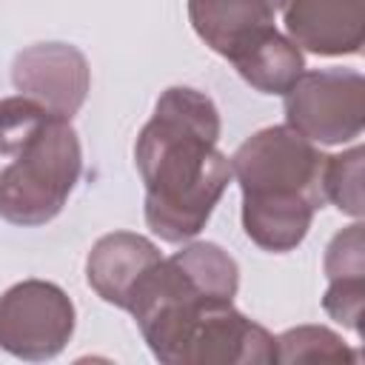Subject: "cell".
I'll use <instances>...</instances> for the list:
<instances>
[{
  "label": "cell",
  "mask_w": 365,
  "mask_h": 365,
  "mask_svg": "<svg viewBox=\"0 0 365 365\" xmlns=\"http://www.w3.org/2000/svg\"><path fill=\"white\" fill-rule=\"evenodd\" d=\"M220 111L188 86L160 94L151 120L134 143L145 185V222L163 242L197 237L231 182V160L217 148Z\"/></svg>",
  "instance_id": "cell-1"
},
{
  "label": "cell",
  "mask_w": 365,
  "mask_h": 365,
  "mask_svg": "<svg viewBox=\"0 0 365 365\" xmlns=\"http://www.w3.org/2000/svg\"><path fill=\"white\" fill-rule=\"evenodd\" d=\"M322 168L325 154L291 125L262 128L234 151L242 228L254 245L285 254L305 240L314 214L325 205Z\"/></svg>",
  "instance_id": "cell-2"
},
{
  "label": "cell",
  "mask_w": 365,
  "mask_h": 365,
  "mask_svg": "<svg viewBox=\"0 0 365 365\" xmlns=\"http://www.w3.org/2000/svg\"><path fill=\"white\" fill-rule=\"evenodd\" d=\"M240 268L217 242H191L182 251L163 257L137 285L128 314L151 348L154 359L165 362L177 334L211 302H234Z\"/></svg>",
  "instance_id": "cell-3"
},
{
  "label": "cell",
  "mask_w": 365,
  "mask_h": 365,
  "mask_svg": "<svg viewBox=\"0 0 365 365\" xmlns=\"http://www.w3.org/2000/svg\"><path fill=\"white\" fill-rule=\"evenodd\" d=\"M83 171V148L71 120L51 117L0 171V217L34 228L51 222Z\"/></svg>",
  "instance_id": "cell-4"
},
{
  "label": "cell",
  "mask_w": 365,
  "mask_h": 365,
  "mask_svg": "<svg viewBox=\"0 0 365 365\" xmlns=\"http://www.w3.org/2000/svg\"><path fill=\"white\" fill-rule=\"evenodd\" d=\"M285 125L311 143L339 145L365 125V80L354 68L302 71L285 91Z\"/></svg>",
  "instance_id": "cell-5"
},
{
  "label": "cell",
  "mask_w": 365,
  "mask_h": 365,
  "mask_svg": "<svg viewBox=\"0 0 365 365\" xmlns=\"http://www.w3.org/2000/svg\"><path fill=\"white\" fill-rule=\"evenodd\" d=\"M74 334V302L46 279H23L0 297V348L17 359L57 356Z\"/></svg>",
  "instance_id": "cell-6"
},
{
  "label": "cell",
  "mask_w": 365,
  "mask_h": 365,
  "mask_svg": "<svg viewBox=\"0 0 365 365\" xmlns=\"http://www.w3.org/2000/svg\"><path fill=\"white\" fill-rule=\"evenodd\" d=\"M268 365L277 362L274 336L240 314L234 302L205 305L174 339L165 365Z\"/></svg>",
  "instance_id": "cell-7"
},
{
  "label": "cell",
  "mask_w": 365,
  "mask_h": 365,
  "mask_svg": "<svg viewBox=\"0 0 365 365\" xmlns=\"http://www.w3.org/2000/svg\"><path fill=\"white\" fill-rule=\"evenodd\" d=\"M11 83L20 94L43 103L51 114L71 120L86 103L91 68L77 46L37 43L14 57Z\"/></svg>",
  "instance_id": "cell-8"
},
{
  "label": "cell",
  "mask_w": 365,
  "mask_h": 365,
  "mask_svg": "<svg viewBox=\"0 0 365 365\" xmlns=\"http://www.w3.org/2000/svg\"><path fill=\"white\" fill-rule=\"evenodd\" d=\"M288 37L319 57L359 54L365 43V0H288Z\"/></svg>",
  "instance_id": "cell-9"
},
{
  "label": "cell",
  "mask_w": 365,
  "mask_h": 365,
  "mask_svg": "<svg viewBox=\"0 0 365 365\" xmlns=\"http://www.w3.org/2000/svg\"><path fill=\"white\" fill-rule=\"evenodd\" d=\"M160 259L163 254L148 237L134 231H114L91 245L86 259V279L103 302L128 311L140 279Z\"/></svg>",
  "instance_id": "cell-10"
},
{
  "label": "cell",
  "mask_w": 365,
  "mask_h": 365,
  "mask_svg": "<svg viewBox=\"0 0 365 365\" xmlns=\"http://www.w3.org/2000/svg\"><path fill=\"white\" fill-rule=\"evenodd\" d=\"M288 0H188V20L197 37L228 57L242 40L274 29V17Z\"/></svg>",
  "instance_id": "cell-11"
},
{
  "label": "cell",
  "mask_w": 365,
  "mask_h": 365,
  "mask_svg": "<svg viewBox=\"0 0 365 365\" xmlns=\"http://www.w3.org/2000/svg\"><path fill=\"white\" fill-rule=\"evenodd\" d=\"M225 60L251 88L262 94H285L305 71L302 48L277 29H265L242 40Z\"/></svg>",
  "instance_id": "cell-12"
},
{
  "label": "cell",
  "mask_w": 365,
  "mask_h": 365,
  "mask_svg": "<svg viewBox=\"0 0 365 365\" xmlns=\"http://www.w3.org/2000/svg\"><path fill=\"white\" fill-rule=\"evenodd\" d=\"M277 362H356V351H351L339 334L325 325H299L277 339Z\"/></svg>",
  "instance_id": "cell-13"
},
{
  "label": "cell",
  "mask_w": 365,
  "mask_h": 365,
  "mask_svg": "<svg viewBox=\"0 0 365 365\" xmlns=\"http://www.w3.org/2000/svg\"><path fill=\"white\" fill-rule=\"evenodd\" d=\"M362 148L354 145L345 154L325 157L322 168V191L339 211L351 217H362Z\"/></svg>",
  "instance_id": "cell-14"
},
{
  "label": "cell",
  "mask_w": 365,
  "mask_h": 365,
  "mask_svg": "<svg viewBox=\"0 0 365 365\" xmlns=\"http://www.w3.org/2000/svg\"><path fill=\"white\" fill-rule=\"evenodd\" d=\"M51 117L57 114L26 94L0 100V154L14 157Z\"/></svg>",
  "instance_id": "cell-15"
},
{
  "label": "cell",
  "mask_w": 365,
  "mask_h": 365,
  "mask_svg": "<svg viewBox=\"0 0 365 365\" xmlns=\"http://www.w3.org/2000/svg\"><path fill=\"white\" fill-rule=\"evenodd\" d=\"M325 277L328 279H351L365 277V251H362V222L342 228L325 248Z\"/></svg>",
  "instance_id": "cell-16"
},
{
  "label": "cell",
  "mask_w": 365,
  "mask_h": 365,
  "mask_svg": "<svg viewBox=\"0 0 365 365\" xmlns=\"http://www.w3.org/2000/svg\"><path fill=\"white\" fill-rule=\"evenodd\" d=\"M362 302H365V277L351 279H328V291L322 297V308L328 317L342 322L351 331H362Z\"/></svg>",
  "instance_id": "cell-17"
}]
</instances>
